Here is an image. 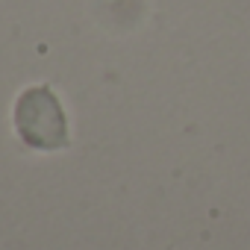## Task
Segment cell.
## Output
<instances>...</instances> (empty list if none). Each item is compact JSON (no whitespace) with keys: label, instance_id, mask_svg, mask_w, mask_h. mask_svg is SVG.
<instances>
[{"label":"cell","instance_id":"1","mask_svg":"<svg viewBox=\"0 0 250 250\" xmlns=\"http://www.w3.org/2000/svg\"><path fill=\"white\" fill-rule=\"evenodd\" d=\"M18 127L30 145L56 147L65 142V115L47 88H33L18 103Z\"/></svg>","mask_w":250,"mask_h":250}]
</instances>
